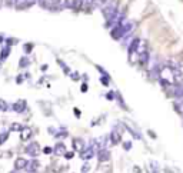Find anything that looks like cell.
<instances>
[{"label": "cell", "mask_w": 183, "mask_h": 173, "mask_svg": "<svg viewBox=\"0 0 183 173\" xmlns=\"http://www.w3.org/2000/svg\"><path fill=\"white\" fill-rule=\"evenodd\" d=\"M102 13H103V17L107 20V23H106V24H109L116 17V14L119 13V4H117V2H116V0H110V2H109V3L102 9Z\"/></svg>", "instance_id": "6da1fadb"}, {"label": "cell", "mask_w": 183, "mask_h": 173, "mask_svg": "<svg viewBox=\"0 0 183 173\" xmlns=\"http://www.w3.org/2000/svg\"><path fill=\"white\" fill-rule=\"evenodd\" d=\"M40 7L46 10H60L63 6V0H39Z\"/></svg>", "instance_id": "7a4b0ae2"}, {"label": "cell", "mask_w": 183, "mask_h": 173, "mask_svg": "<svg viewBox=\"0 0 183 173\" xmlns=\"http://www.w3.org/2000/svg\"><path fill=\"white\" fill-rule=\"evenodd\" d=\"M26 153L29 155V156H32V157H36L39 153H40V147H39V145L36 142H32V143H29V145H27Z\"/></svg>", "instance_id": "3957f363"}, {"label": "cell", "mask_w": 183, "mask_h": 173, "mask_svg": "<svg viewBox=\"0 0 183 173\" xmlns=\"http://www.w3.org/2000/svg\"><path fill=\"white\" fill-rule=\"evenodd\" d=\"M139 47H140V39L139 37H133L132 40H130V43H129V47H127L130 56H132V54H135Z\"/></svg>", "instance_id": "277c9868"}, {"label": "cell", "mask_w": 183, "mask_h": 173, "mask_svg": "<svg viewBox=\"0 0 183 173\" xmlns=\"http://www.w3.org/2000/svg\"><path fill=\"white\" fill-rule=\"evenodd\" d=\"M26 100H17L16 103L12 105V109H13V112L16 113H23L26 110Z\"/></svg>", "instance_id": "5b68a950"}, {"label": "cell", "mask_w": 183, "mask_h": 173, "mask_svg": "<svg viewBox=\"0 0 183 173\" xmlns=\"http://www.w3.org/2000/svg\"><path fill=\"white\" fill-rule=\"evenodd\" d=\"M150 60V54L147 53V50H143L139 53V63L140 66H143V67H147V63H149Z\"/></svg>", "instance_id": "8992f818"}, {"label": "cell", "mask_w": 183, "mask_h": 173, "mask_svg": "<svg viewBox=\"0 0 183 173\" xmlns=\"http://www.w3.org/2000/svg\"><path fill=\"white\" fill-rule=\"evenodd\" d=\"M93 156H95V149H93L92 146H86V149L83 150V152H80V157L83 160H89Z\"/></svg>", "instance_id": "52a82bcc"}, {"label": "cell", "mask_w": 183, "mask_h": 173, "mask_svg": "<svg viewBox=\"0 0 183 173\" xmlns=\"http://www.w3.org/2000/svg\"><path fill=\"white\" fill-rule=\"evenodd\" d=\"M73 149L77 150V152H83V150L86 149L85 140L80 139V137H76V139H73Z\"/></svg>", "instance_id": "ba28073f"}, {"label": "cell", "mask_w": 183, "mask_h": 173, "mask_svg": "<svg viewBox=\"0 0 183 173\" xmlns=\"http://www.w3.org/2000/svg\"><path fill=\"white\" fill-rule=\"evenodd\" d=\"M109 139H110V142L113 145H117V143H120V139H122V132H117L116 129H113L110 132V135H109Z\"/></svg>", "instance_id": "9c48e42d"}, {"label": "cell", "mask_w": 183, "mask_h": 173, "mask_svg": "<svg viewBox=\"0 0 183 173\" xmlns=\"http://www.w3.org/2000/svg\"><path fill=\"white\" fill-rule=\"evenodd\" d=\"M39 167H40V163H39L36 159H33V160H30V162L27 163L26 170H27V173H36L39 170Z\"/></svg>", "instance_id": "30bf717a"}, {"label": "cell", "mask_w": 183, "mask_h": 173, "mask_svg": "<svg viewBox=\"0 0 183 173\" xmlns=\"http://www.w3.org/2000/svg\"><path fill=\"white\" fill-rule=\"evenodd\" d=\"M27 160L24 159V157H17L16 160H14V169L16 170H23L27 167Z\"/></svg>", "instance_id": "8fae6325"}, {"label": "cell", "mask_w": 183, "mask_h": 173, "mask_svg": "<svg viewBox=\"0 0 183 173\" xmlns=\"http://www.w3.org/2000/svg\"><path fill=\"white\" fill-rule=\"evenodd\" d=\"M110 159V152L107 149H100L97 152V160L99 162H107Z\"/></svg>", "instance_id": "7c38bea8"}, {"label": "cell", "mask_w": 183, "mask_h": 173, "mask_svg": "<svg viewBox=\"0 0 183 173\" xmlns=\"http://www.w3.org/2000/svg\"><path fill=\"white\" fill-rule=\"evenodd\" d=\"M110 36H112L115 40H120V39H123L122 27H120V26H115L112 29V32H110Z\"/></svg>", "instance_id": "4fadbf2b"}, {"label": "cell", "mask_w": 183, "mask_h": 173, "mask_svg": "<svg viewBox=\"0 0 183 173\" xmlns=\"http://www.w3.org/2000/svg\"><path fill=\"white\" fill-rule=\"evenodd\" d=\"M53 153L54 155H57V156H63L66 153V146H65V143H57L56 146H54V149H53Z\"/></svg>", "instance_id": "5bb4252c"}, {"label": "cell", "mask_w": 183, "mask_h": 173, "mask_svg": "<svg viewBox=\"0 0 183 173\" xmlns=\"http://www.w3.org/2000/svg\"><path fill=\"white\" fill-rule=\"evenodd\" d=\"M23 3H24V0H6L7 6H9V7H14V9H20Z\"/></svg>", "instance_id": "9a60e30c"}, {"label": "cell", "mask_w": 183, "mask_h": 173, "mask_svg": "<svg viewBox=\"0 0 183 173\" xmlns=\"http://www.w3.org/2000/svg\"><path fill=\"white\" fill-rule=\"evenodd\" d=\"M30 136H32V129L23 127V130H22V133H20V139L23 140V142H26V140L30 139Z\"/></svg>", "instance_id": "2e32d148"}, {"label": "cell", "mask_w": 183, "mask_h": 173, "mask_svg": "<svg viewBox=\"0 0 183 173\" xmlns=\"http://www.w3.org/2000/svg\"><path fill=\"white\" fill-rule=\"evenodd\" d=\"M9 54H10V46H6L0 50V60H6L9 57Z\"/></svg>", "instance_id": "e0dca14e"}, {"label": "cell", "mask_w": 183, "mask_h": 173, "mask_svg": "<svg viewBox=\"0 0 183 173\" xmlns=\"http://www.w3.org/2000/svg\"><path fill=\"white\" fill-rule=\"evenodd\" d=\"M27 66H30V60H29V57H27V56H22L20 60H19V67L24 69V67H27Z\"/></svg>", "instance_id": "ac0fdd59"}, {"label": "cell", "mask_w": 183, "mask_h": 173, "mask_svg": "<svg viewBox=\"0 0 183 173\" xmlns=\"http://www.w3.org/2000/svg\"><path fill=\"white\" fill-rule=\"evenodd\" d=\"M36 3H39V0H24V3L22 4L20 10H24V9H29V7L34 6Z\"/></svg>", "instance_id": "d6986e66"}, {"label": "cell", "mask_w": 183, "mask_h": 173, "mask_svg": "<svg viewBox=\"0 0 183 173\" xmlns=\"http://www.w3.org/2000/svg\"><path fill=\"white\" fill-rule=\"evenodd\" d=\"M9 139V130H2L0 132V146Z\"/></svg>", "instance_id": "ffe728a7"}, {"label": "cell", "mask_w": 183, "mask_h": 173, "mask_svg": "<svg viewBox=\"0 0 183 173\" xmlns=\"http://www.w3.org/2000/svg\"><path fill=\"white\" fill-rule=\"evenodd\" d=\"M125 127L127 129V132H130V133H132L135 139H140V137H142V136H140V133H139V132H136V130L133 129V127H130L129 125H125Z\"/></svg>", "instance_id": "44dd1931"}, {"label": "cell", "mask_w": 183, "mask_h": 173, "mask_svg": "<svg viewBox=\"0 0 183 173\" xmlns=\"http://www.w3.org/2000/svg\"><path fill=\"white\" fill-rule=\"evenodd\" d=\"M63 6H65L66 9L75 10V0H63Z\"/></svg>", "instance_id": "7402d4cb"}, {"label": "cell", "mask_w": 183, "mask_h": 173, "mask_svg": "<svg viewBox=\"0 0 183 173\" xmlns=\"http://www.w3.org/2000/svg\"><path fill=\"white\" fill-rule=\"evenodd\" d=\"M7 109H9L7 102L3 100V99H0V112H7Z\"/></svg>", "instance_id": "603a6c76"}, {"label": "cell", "mask_w": 183, "mask_h": 173, "mask_svg": "<svg viewBox=\"0 0 183 173\" xmlns=\"http://www.w3.org/2000/svg\"><path fill=\"white\" fill-rule=\"evenodd\" d=\"M83 3H85V0H75V10L83 9Z\"/></svg>", "instance_id": "cb8c5ba5"}, {"label": "cell", "mask_w": 183, "mask_h": 173, "mask_svg": "<svg viewBox=\"0 0 183 173\" xmlns=\"http://www.w3.org/2000/svg\"><path fill=\"white\" fill-rule=\"evenodd\" d=\"M10 130H13V132H17V130H23V126L22 125H19V123H13V125H12V127H10Z\"/></svg>", "instance_id": "d4e9b609"}, {"label": "cell", "mask_w": 183, "mask_h": 173, "mask_svg": "<svg viewBox=\"0 0 183 173\" xmlns=\"http://www.w3.org/2000/svg\"><path fill=\"white\" fill-rule=\"evenodd\" d=\"M23 49H24V53H26V54H29V53H30V52L32 50H33V44H24V46H23Z\"/></svg>", "instance_id": "484cf974"}, {"label": "cell", "mask_w": 183, "mask_h": 173, "mask_svg": "<svg viewBox=\"0 0 183 173\" xmlns=\"http://www.w3.org/2000/svg\"><path fill=\"white\" fill-rule=\"evenodd\" d=\"M17 42H19V40H16V39H13V37H7L6 39L7 46H13V44H17Z\"/></svg>", "instance_id": "4316f807"}, {"label": "cell", "mask_w": 183, "mask_h": 173, "mask_svg": "<svg viewBox=\"0 0 183 173\" xmlns=\"http://www.w3.org/2000/svg\"><path fill=\"white\" fill-rule=\"evenodd\" d=\"M100 82H102L105 86H109V83H110V79H109V76H102V77H100Z\"/></svg>", "instance_id": "83f0119b"}, {"label": "cell", "mask_w": 183, "mask_h": 173, "mask_svg": "<svg viewBox=\"0 0 183 173\" xmlns=\"http://www.w3.org/2000/svg\"><path fill=\"white\" fill-rule=\"evenodd\" d=\"M89 170H90V165H89V163H85V165L82 166V170H80V172H82V173H87Z\"/></svg>", "instance_id": "f1b7e54d"}, {"label": "cell", "mask_w": 183, "mask_h": 173, "mask_svg": "<svg viewBox=\"0 0 183 173\" xmlns=\"http://www.w3.org/2000/svg\"><path fill=\"white\" fill-rule=\"evenodd\" d=\"M123 149H125V150H130V149H132V142H125V143H123Z\"/></svg>", "instance_id": "f546056e"}, {"label": "cell", "mask_w": 183, "mask_h": 173, "mask_svg": "<svg viewBox=\"0 0 183 173\" xmlns=\"http://www.w3.org/2000/svg\"><path fill=\"white\" fill-rule=\"evenodd\" d=\"M59 63H60L62 69H63V70H65V72H66V73H67V75H69V73H70V70H69V67H67V66H66V65H65V63H62V62H60V60H59Z\"/></svg>", "instance_id": "4dcf8cb0"}, {"label": "cell", "mask_w": 183, "mask_h": 173, "mask_svg": "<svg viewBox=\"0 0 183 173\" xmlns=\"http://www.w3.org/2000/svg\"><path fill=\"white\" fill-rule=\"evenodd\" d=\"M24 79H26V77H24V76L19 75V76H17V77H16V83H19V85H20V83H23V80H24Z\"/></svg>", "instance_id": "1f68e13d"}, {"label": "cell", "mask_w": 183, "mask_h": 173, "mask_svg": "<svg viewBox=\"0 0 183 173\" xmlns=\"http://www.w3.org/2000/svg\"><path fill=\"white\" fill-rule=\"evenodd\" d=\"M80 90H82V93H86V92H87V90H89L87 83H83V85H82V89H80Z\"/></svg>", "instance_id": "d6a6232c"}, {"label": "cell", "mask_w": 183, "mask_h": 173, "mask_svg": "<svg viewBox=\"0 0 183 173\" xmlns=\"http://www.w3.org/2000/svg\"><path fill=\"white\" fill-rule=\"evenodd\" d=\"M70 76H72V80H79V79H80V77H79L80 75H79L77 72H75V73H72Z\"/></svg>", "instance_id": "836d02e7"}, {"label": "cell", "mask_w": 183, "mask_h": 173, "mask_svg": "<svg viewBox=\"0 0 183 173\" xmlns=\"http://www.w3.org/2000/svg\"><path fill=\"white\" fill-rule=\"evenodd\" d=\"M73 156H75V153H73V152H66L65 153V157H66V159H72Z\"/></svg>", "instance_id": "e575fe53"}, {"label": "cell", "mask_w": 183, "mask_h": 173, "mask_svg": "<svg viewBox=\"0 0 183 173\" xmlns=\"http://www.w3.org/2000/svg\"><path fill=\"white\" fill-rule=\"evenodd\" d=\"M52 152H53V149H52V147H44V149H43V153H46V155H50V153Z\"/></svg>", "instance_id": "d590c367"}, {"label": "cell", "mask_w": 183, "mask_h": 173, "mask_svg": "<svg viewBox=\"0 0 183 173\" xmlns=\"http://www.w3.org/2000/svg\"><path fill=\"white\" fill-rule=\"evenodd\" d=\"M73 112H75L76 117H80V110H79V109H77V107H75V109H73Z\"/></svg>", "instance_id": "8d00e7d4"}, {"label": "cell", "mask_w": 183, "mask_h": 173, "mask_svg": "<svg viewBox=\"0 0 183 173\" xmlns=\"http://www.w3.org/2000/svg\"><path fill=\"white\" fill-rule=\"evenodd\" d=\"M106 97H107L109 100H113V97H115V95H113V93L110 92V93H107V96H106Z\"/></svg>", "instance_id": "74e56055"}, {"label": "cell", "mask_w": 183, "mask_h": 173, "mask_svg": "<svg viewBox=\"0 0 183 173\" xmlns=\"http://www.w3.org/2000/svg\"><path fill=\"white\" fill-rule=\"evenodd\" d=\"M3 4H6V0H0V9H2V6Z\"/></svg>", "instance_id": "f35d334b"}, {"label": "cell", "mask_w": 183, "mask_h": 173, "mask_svg": "<svg viewBox=\"0 0 183 173\" xmlns=\"http://www.w3.org/2000/svg\"><path fill=\"white\" fill-rule=\"evenodd\" d=\"M149 135H150V137H156V135H155L153 132H150V130H149Z\"/></svg>", "instance_id": "ab89813d"}, {"label": "cell", "mask_w": 183, "mask_h": 173, "mask_svg": "<svg viewBox=\"0 0 183 173\" xmlns=\"http://www.w3.org/2000/svg\"><path fill=\"white\" fill-rule=\"evenodd\" d=\"M3 42H4V37L3 36H0V43H3Z\"/></svg>", "instance_id": "60d3db41"}, {"label": "cell", "mask_w": 183, "mask_h": 173, "mask_svg": "<svg viewBox=\"0 0 183 173\" xmlns=\"http://www.w3.org/2000/svg\"><path fill=\"white\" fill-rule=\"evenodd\" d=\"M10 173H19V170H16V169H14V170H12Z\"/></svg>", "instance_id": "b9f144b4"}, {"label": "cell", "mask_w": 183, "mask_h": 173, "mask_svg": "<svg viewBox=\"0 0 183 173\" xmlns=\"http://www.w3.org/2000/svg\"><path fill=\"white\" fill-rule=\"evenodd\" d=\"M0 69H2V60H0Z\"/></svg>", "instance_id": "7bdbcfd3"}]
</instances>
